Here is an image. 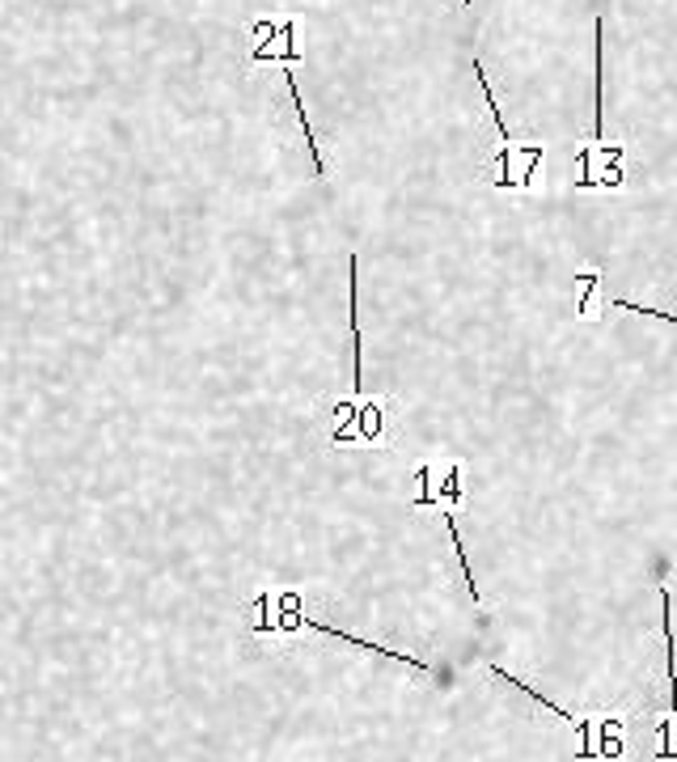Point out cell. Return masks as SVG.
Instances as JSON below:
<instances>
[{
    "label": "cell",
    "mask_w": 677,
    "mask_h": 762,
    "mask_svg": "<svg viewBox=\"0 0 677 762\" xmlns=\"http://www.w3.org/2000/svg\"><path fill=\"white\" fill-rule=\"evenodd\" d=\"M250 615H254V631L267 636V631H296L305 610H301V594H292V589L271 594V589H263L250 601Z\"/></svg>",
    "instance_id": "2"
},
{
    "label": "cell",
    "mask_w": 677,
    "mask_h": 762,
    "mask_svg": "<svg viewBox=\"0 0 677 762\" xmlns=\"http://www.w3.org/2000/svg\"><path fill=\"white\" fill-rule=\"evenodd\" d=\"M623 157H627L623 144H581V153H576V162H581L576 187L618 190L623 187Z\"/></svg>",
    "instance_id": "1"
},
{
    "label": "cell",
    "mask_w": 677,
    "mask_h": 762,
    "mask_svg": "<svg viewBox=\"0 0 677 762\" xmlns=\"http://www.w3.org/2000/svg\"><path fill=\"white\" fill-rule=\"evenodd\" d=\"M284 85H289L292 106H296V120H301V132H305V144H310V153H314V174H317V178H322V174H326V162H322V153H317L314 123H310V115H305V102H301V90H296V76H292V69H284Z\"/></svg>",
    "instance_id": "8"
},
{
    "label": "cell",
    "mask_w": 677,
    "mask_h": 762,
    "mask_svg": "<svg viewBox=\"0 0 677 762\" xmlns=\"http://www.w3.org/2000/svg\"><path fill=\"white\" fill-rule=\"evenodd\" d=\"M347 331H352V394H364V339H361V259L347 255Z\"/></svg>",
    "instance_id": "6"
},
{
    "label": "cell",
    "mask_w": 677,
    "mask_h": 762,
    "mask_svg": "<svg viewBox=\"0 0 677 762\" xmlns=\"http://www.w3.org/2000/svg\"><path fill=\"white\" fill-rule=\"evenodd\" d=\"M461 4H475V0H461Z\"/></svg>",
    "instance_id": "11"
},
{
    "label": "cell",
    "mask_w": 677,
    "mask_h": 762,
    "mask_svg": "<svg viewBox=\"0 0 677 762\" xmlns=\"http://www.w3.org/2000/svg\"><path fill=\"white\" fill-rule=\"evenodd\" d=\"M576 288H581L576 313H581V318H593V301H597V288H602V271H581V276H576Z\"/></svg>",
    "instance_id": "9"
},
{
    "label": "cell",
    "mask_w": 677,
    "mask_h": 762,
    "mask_svg": "<svg viewBox=\"0 0 677 762\" xmlns=\"http://www.w3.org/2000/svg\"><path fill=\"white\" fill-rule=\"evenodd\" d=\"M542 144H504L500 157H496V187H512V190H530L538 183V169H542Z\"/></svg>",
    "instance_id": "3"
},
{
    "label": "cell",
    "mask_w": 677,
    "mask_h": 762,
    "mask_svg": "<svg viewBox=\"0 0 677 762\" xmlns=\"http://www.w3.org/2000/svg\"><path fill=\"white\" fill-rule=\"evenodd\" d=\"M440 475V462H424L419 471H415V478H419V496H415V504L419 508H440L445 504V513H454V504L461 501V466L458 462H445V478H436Z\"/></svg>",
    "instance_id": "5"
},
{
    "label": "cell",
    "mask_w": 677,
    "mask_h": 762,
    "mask_svg": "<svg viewBox=\"0 0 677 762\" xmlns=\"http://www.w3.org/2000/svg\"><path fill=\"white\" fill-rule=\"evenodd\" d=\"M610 306H614V310L639 313V318H656V322H677V313L653 310V306H635V301H623V297H610Z\"/></svg>",
    "instance_id": "10"
},
{
    "label": "cell",
    "mask_w": 677,
    "mask_h": 762,
    "mask_svg": "<svg viewBox=\"0 0 677 762\" xmlns=\"http://www.w3.org/2000/svg\"><path fill=\"white\" fill-rule=\"evenodd\" d=\"M386 399H373L361 406H338V420L347 429H335V441H364V445H382L386 441Z\"/></svg>",
    "instance_id": "4"
},
{
    "label": "cell",
    "mask_w": 677,
    "mask_h": 762,
    "mask_svg": "<svg viewBox=\"0 0 677 762\" xmlns=\"http://www.w3.org/2000/svg\"><path fill=\"white\" fill-rule=\"evenodd\" d=\"M593 144H605V18L593 22Z\"/></svg>",
    "instance_id": "7"
}]
</instances>
